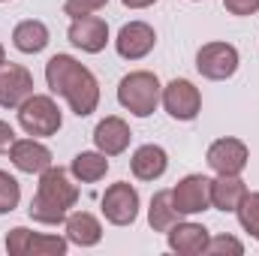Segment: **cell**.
Returning a JSON list of instances; mask_svg holds the SVG:
<instances>
[{"label": "cell", "mask_w": 259, "mask_h": 256, "mask_svg": "<svg viewBox=\"0 0 259 256\" xmlns=\"http://www.w3.org/2000/svg\"><path fill=\"white\" fill-rule=\"evenodd\" d=\"M69 238L61 235H33L24 226L6 232V253L9 256H64Z\"/></svg>", "instance_id": "5b68a950"}, {"label": "cell", "mask_w": 259, "mask_h": 256, "mask_svg": "<svg viewBox=\"0 0 259 256\" xmlns=\"http://www.w3.org/2000/svg\"><path fill=\"white\" fill-rule=\"evenodd\" d=\"M172 202L178 214H199L211 208V178L205 175H187L172 187Z\"/></svg>", "instance_id": "30bf717a"}, {"label": "cell", "mask_w": 259, "mask_h": 256, "mask_svg": "<svg viewBox=\"0 0 259 256\" xmlns=\"http://www.w3.org/2000/svg\"><path fill=\"white\" fill-rule=\"evenodd\" d=\"M178 208H175V202H172V190H160L154 193V199H151V208H148V223H151V229L154 232H169L175 223H178Z\"/></svg>", "instance_id": "7402d4cb"}, {"label": "cell", "mask_w": 259, "mask_h": 256, "mask_svg": "<svg viewBox=\"0 0 259 256\" xmlns=\"http://www.w3.org/2000/svg\"><path fill=\"white\" fill-rule=\"evenodd\" d=\"M160 97H163V91H160V78H157L154 72H148V69H136V72H130V75L121 78V84H118V103L127 109L130 115H136V118H148V115H154Z\"/></svg>", "instance_id": "3957f363"}, {"label": "cell", "mask_w": 259, "mask_h": 256, "mask_svg": "<svg viewBox=\"0 0 259 256\" xmlns=\"http://www.w3.org/2000/svg\"><path fill=\"white\" fill-rule=\"evenodd\" d=\"M75 199H78V187L69 181L66 169L49 166L46 172H39V187H36V196H33L27 214L46 226L66 223V214L75 205Z\"/></svg>", "instance_id": "7a4b0ae2"}, {"label": "cell", "mask_w": 259, "mask_h": 256, "mask_svg": "<svg viewBox=\"0 0 259 256\" xmlns=\"http://www.w3.org/2000/svg\"><path fill=\"white\" fill-rule=\"evenodd\" d=\"M100 205H103V214H106V220L112 226H130L139 217V193L127 181L112 184L109 190L103 193Z\"/></svg>", "instance_id": "ba28073f"}, {"label": "cell", "mask_w": 259, "mask_h": 256, "mask_svg": "<svg viewBox=\"0 0 259 256\" xmlns=\"http://www.w3.org/2000/svg\"><path fill=\"white\" fill-rule=\"evenodd\" d=\"M9 160L18 172L24 175H39L52 166V151L36 142V139H15V145L9 148Z\"/></svg>", "instance_id": "5bb4252c"}, {"label": "cell", "mask_w": 259, "mask_h": 256, "mask_svg": "<svg viewBox=\"0 0 259 256\" xmlns=\"http://www.w3.org/2000/svg\"><path fill=\"white\" fill-rule=\"evenodd\" d=\"M244 196L247 187L238 175H217V181H211V205L220 211H235Z\"/></svg>", "instance_id": "d6986e66"}, {"label": "cell", "mask_w": 259, "mask_h": 256, "mask_svg": "<svg viewBox=\"0 0 259 256\" xmlns=\"http://www.w3.org/2000/svg\"><path fill=\"white\" fill-rule=\"evenodd\" d=\"M109 0H66L64 3V12L69 18H81V15H94L106 6Z\"/></svg>", "instance_id": "484cf974"}, {"label": "cell", "mask_w": 259, "mask_h": 256, "mask_svg": "<svg viewBox=\"0 0 259 256\" xmlns=\"http://www.w3.org/2000/svg\"><path fill=\"white\" fill-rule=\"evenodd\" d=\"M196 69L211 81H223L238 69V49L232 42H205L196 52Z\"/></svg>", "instance_id": "8992f818"}, {"label": "cell", "mask_w": 259, "mask_h": 256, "mask_svg": "<svg viewBox=\"0 0 259 256\" xmlns=\"http://www.w3.org/2000/svg\"><path fill=\"white\" fill-rule=\"evenodd\" d=\"M205 253H211V256H223V253L241 256L244 253V244H241L238 238H232V235H217V238H208Z\"/></svg>", "instance_id": "d4e9b609"}, {"label": "cell", "mask_w": 259, "mask_h": 256, "mask_svg": "<svg viewBox=\"0 0 259 256\" xmlns=\"http://www.w3.org/2000/svg\"><path fill=\"white\" fill-rule=\"evenodd\" d=\"M130 139H133V133H130L127 121L118 118V115L103 118V121L97 124V130H94L97 151H103L106 157H118V154H124V151L130 148Z\"/></svg>", "instance_id": "9a60e30c"}, {"label": "cell", "mask_w": 259, "mask_h": 256, "mask_svg": "<svg viewBox=\"0 0 259 256\" xmlns=\"http://www.w3.org/2000/svg\"><path fill=\"white\" fill-rule=\"evenodd\" d=\"M163 106L166 112L175 118V121H193L202 109V94L193 81L187 78H172L166 88H163Z\"/></svg>", "instance_id": "52a82bcc"}, {"label": "cell", "mask_w": 259, "mask_h": 256, "mask_svg": "<svg viewBox=\"0 0 259 256\" xmlns=\"http://www.w3.org/2000/svg\"><path fill=\"white\" fill-rule=\"evenodd\" d=\"M69 172H72L81 184H97V181L106 178V172H109V160H106L103 151H81V154H75Z\"/></svg>", "instance_id": "44dd1931"}, {"label": "cell", "mask_w": 259, "mask_h": 256, "mask_svg": "<svg viewBox=\"0 0 259 256\" xmlns=\"http://www.w3.org/2000/svg\"><path fill=\"white\" fill-rule=\"evenodd\" d=\"M6 64V52H3V46H0V66Z\"/></svg>", "instance_id": "f546056e"}, {"label": "cell", "mask_w": 259, "mask_h": 256, "mask_svg": "<svg viewBox=\"0 0 259 256\" xmlns=\"http://www.w3.org/2000/svg\"><path fill=\"white\" fill-rule=\"evenodd\" d=\"M69 42L88 55H100L109 42V24L100 15H81L69 24Z\"/></svg>", "instance_id": "7c38bea8"}, {"label": "cell", "mask_w": 259, "mask_h": 256, "mask_svg": "<svg viewBox=\"0 0 259 256\" xmlns=\"http://www.w3.org/2000/svg\"><path fill=\"white\" fill-rule=\"evenodd\" d=\"M0 3H6V0H0Z\"/></svg>", "instance_id": "4dcf8cb0"}, {"label": "cell", "mask_w": 259, "mask_h": 256, "mask_svg": "<svg viewBox=\"0 0 259 256\" xmlns=\"http://www.w3.org/2000/svg\"><path fill=\"white\" fill-rule=\"evenodd\" d=\"M66 238L78 247H94L103 238V226L94 214L75 211V214H66Z\"/></svg>", "instance_id": "ac0fdd59"}, {"label": "cell", "mask_w": 259, "mask_h": 256, "mask_svg": "<svg viewBox=\"0 0 259 256\" xmlns=\"http://www.w3.org/2000/svg\"><path fill=\"white\" fill-rule=\"evenodd\" d=\"M15 145V130L6 121H0V154H9V148Z\"/></svg>", "instance_id": "83f0119b"}, {"label": "cell", "mask_w": 259, "mask_h": 256, "mask_svg": "<svg viewBox=\"0 0 259 256\" xmlns=\"http://www.w3.org/2000/svg\"><path fill=\"white\" fill-rule=\"evenodd\" d=\"M157 46V33L151 24L145 21H130L121 27L118 39H115V49L124 61H142L145 55H151V49Z\"/></svg>", "instance_id": "4fadbf2b"}, {"label": "cell", "mask_w": 259, "mask_h": 256, "mask_svg": "<svg viewBox=\"0 0 259 256\" xmlns=\"http://www.w3.org/2000/svg\"><path fill=\"white\" fill-rule=\"evenodd\" d=\"M27 97H33V75L18 64L0 66V106L18 109Z\"/></svg>", "instance_id": "8fae6325"}, {"label": "cell", "mask_w": 259, "mask_h": 256, "mask_svg": "<svg viewBox=\"0 0 259 256\" xmlns=\"http://www.w3.org/2000/svg\"><path fill=\"white\" fill-rule=\"evenodd\" d=\"M12 46L24 55H39L46 46H49V27L36 18H27L21 24H15L12 30Z\"/></svg>", "instance_id": "ffe728a7"}, {"label": "cell", "mask_w": 259, "mask_h": 256, "mask_svg": "<svg viewBox=\"0 0 259 256\" xmlns=\"http://www.w3.org/2000/svg\"><path fill=\"white\" fill-rule=\"evenodd\" d=\"M223 6L232 15H253V12H259V0H223Z\"/></svg>", "instance_id": "4316f807"}, {"label": "cell", "mask_w": 259, "mask_h": 256, "mask_svg": "<svg viewBox=\"0 0 259 256\" xmlns=\"http://www.w3.org/2000/svg\"><path fill=\"white\" fill-rule=\"evenodd\" d=\"M169 247L175 250V253L181 256H196V253H205V247H208V229L202 226V223H175L169 232Z\"/></svg>", "instance_id": "2e32d148"}, {"label": "cell", "mask_w": 259, "mask_h": 256, "mask_svg": "<svg viewBox=\"0 0 259 256\" xmlns=\"http://www.w3.org/2000/svg\"><path fill=\"white\" fill-rule=\"evenodd\" d=\"M256 238H259V235H256Z\"/></svg>", "instance_id": "1f68e13d"}, {"label": "cell", "mask_w": 259, "mask_h": 256, "mask_svg": "<svg viewBox=\"0 0 259 256\" xmlns=\"http://www.w3.org/2000/svg\"><path fill=\"white\" fill-rule=\"evenodd\" d=\"M238 214V223L244 226V232H250L253 238L259 235V193H247L241 199V205L235 208Z\"/></svg>", "instance_id": "603a6c76"}, {"label": "cell", "mask_w": 259, "mask_h": 256, "mask_svg": "<svg viewBox=\"0 0 259 256\" xmlns=\"http://www.w3.org/2000/svg\"><path fill=\"white\" fill-rule=\"evenodd\" d=\"M166 166H169V157H166V151L160 145H142L133 154V160H130V169H133V175L139 181H157V178H163Z\"/></svg>", "instance_id": "e0dca14e"}, {"label": "cell", "mask_w": 259, "mask_h": 256, "mask_svg": "<svg viewBox=\"0 0 259 256\" xmlns=\"http://www.w3.org/2000/svg\"><path fill=\"white\" fill-rule=\"evenodd\" d=\"M18 202H21V187H18V181H15L9 172L0 169V214L15 211Z\"/></svg>", "instance_id": "cb8c5ba5"}, {"label": "cell", "mask_w": 259, "mask_h": 256, "mask_svg": "<svg viewBox=\"0 0 259 256\" xmlns=\"http://www.w3.org/2000/svg\"><path fill=\"white\" fill-rule=\"evenodd\" d=\"M208 166L217 172V175H241L250 154H247V145L241 139H217L208 154H205Z\"/></svg>", "instance_id": "9c48e42d"}, {"label": "cell", "mask_w": 259, "mask_h": 256, "mask_svg": "<svg viewBox=\"0 0 259 256\" xmlns=\"http://www.w3.org/2000/svg\"><path fill=\"white\" fill-rule=\"evenodd\" d=\"M18 124L27 136L36 139V136H55L64 124V118H61V109L52 97L33 94L18 106Z\"/></svg>", "instance_id": "277c9868"}, {"label": "cell", "mask_w": 259, "mask_h": 256, "mask_svg": "<svg viewBox=\"0 0 259 256\" xmlns=\"http://www.w3.org/2000/svg\"><path fill=\"white\" fill-rule=\"evenodd\" d=\"M46 81H49L52 94H61L78 118H88L91 112H97V106H100V84H97L94 72L88 66H81L75 58L55 55L46 64Z\"/></svg>", "instance_id": "6da1fadb"}, {"label": "cell", "mask_w": 259, "mask_h": 256, "mask_svg": "<svg viewBox=\"0 0 259 256\" xmlns=\"http://www.w3.org/2000/svg\"><path fill=\"white\" fill-rule=\"evenodd\" d=\"M157 0H124V6L127 9H148V6H154Z\"/></svg>", "instance_id": "f1b7e54d"}]
</instances>
